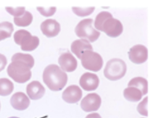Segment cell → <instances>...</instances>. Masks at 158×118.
Here are the masks:
<instances>
[{"label": "cell", "mask_w": 158, "mask_h": 118, "mask_svg": "<svg viewBox=\"0 0 158 118\" xmlns=\"http://www.w3.org/2000/svg\"><path fill=\"white\" fill-rule=\"evenodd\" d=\"M12 62L8 65L7 72L15 82L23 83L31 77L30 69L34 65V59L30 54L16 53L11 58Z\"/></svg>", "instance_id": "1"}, {"label": "cell", "mask_w": 158, "mask_h": 118, "mask_svg": "<svg viewBox=\"0 0 158 118\" xmlns=\"http://www.w3.org/2000/svg\"><path fill=\"white\" fill-rule=\"evenodd\" d=\"M43 79L51 90L60 91L67 83V75L57 65L51 64L44 69Z\"/></svg>", "instance_id": "2"}, {"label": "cell", "mask_w": 158, "mask_h": 118, "mask_svg": "<svg viewBox=\"0 0 158 118\" xmlns=\"http://www.w3.org/2000/svg\"><path fill=\"white\" fill-rule=\"evenodd\" d=\"M127 71L125 62L120 59H112L109 61L104 70V76L110 80H117L122 78Z\"/></svg>", "instance_id": "3"}, {"label": "cell", "mask_w": 158, "mask_h": 118, "mask_svg": "<svg viewBox=\"0 0 158 118\" xmlns=\"http://www.w3.org/2000/svg\"><path fill=\"white\" fill-rule=\"evenodd\" d=\"M92 19H85L81 20L76 26L75 32L77 36L85 39L89 42L95 41L100 36V33L93 27Z\"/></svg>", "instance_id": "4"}, {"label": "cell", "mask_w": 158, "mask_h": 118, "mask_svg": "<svg viewBox=\"0 0 158 118\" xmlns=\"http://www.w3.org/2000/svg\"><path fill=\"white\" fill-rule=\"evenodd\" d=\"M14 39L16 44L20 45L21 49L25 51H31L36 49L40 43L39 38L32 36L31 33L25 30H19L15 32Z\"/></svg>", "instance_id": "5"}, {"label": "cell", "mask_w": 158, "mask_h": 118, "mask_svg": "<svg viewBox=\"0 0 158 118\" xmlns=\"http://www.w3.org/2000/svg\"><path fill=\"white\" fill-rule=\"evenodd\" d=\"M81 62L85 69L94 72L99 71L103 64L100 54L92 51H84L81 56Z\"/></svg>", "instance_id": "6"}, {"label": "cell", "mask_w": 158, "mask_h": 118, "mask_svg": "<svg viewBox=\"0 0 158 118\" xmlns=\"http://www.w3.org/2000/svg\"><path fill=\"white\" fill-rule=\"evenodd\" d=\"M101 31L106 33L109 36L115 38L122 33L123 26L118 20L112 17L104 21L101 27Z\"/></svg>", "instance_id": "7"}, {"label": "cell", "mask_w": 158, "mask_h": 118, "mask_svg": "<svg viewBox=\"0 0 158 118\" xmlns=\"http://www.w3.org/2000/svg\"><path fill=\"white\" fill-rule=\"evenodd\" d=\"M101 104V97L96 93H89L83 98L81 107L85 112L97 111Z\"/></svg>", "instance_id": "8"}, {"label": "cell", "mask_w": 158, "mask_h": 118, "mask_svg": "<svg viewBox=\"0 0 158 118\" xmlns=\"http://www.w3.org/2000/svg\"><path fill=\"white\" fill-rule=\"evenodd\" d=\"M148 49L141 44L131 47L128 52L129 59L135 64H142L148 59Z\"/></svg>", "instance_id": "9"}, {"label": "cell", "mask_w": 158, "mask_h": 118, "mask_svg": "<svg viewBox=\"0 0 158 118\" xmlns=\"http://www.w3.org/2000/svg\"><path fill=\"white\" fill-rule=\"evenodd\" d=\"M99 83L98 77L93 73L86 72L83 74L80 79V85L86 91L96 90Z\"/></svg>", "instance_id": "10"}, {"label": "cell", "mask_w": 158, "mask_h": 118, "mask_svg": "<svg viewBox=\"0 0 158 118\" xmlns=\"http://www.w3.org/2000/svg\"><path fill=\"white\" fill-rule=\"evenodd\" d=\"M58 62L62 70L71 72L77 67V61L74 56L69 52L62 54L58 59Z\"/></svg>", "instance_id": "11"}, {"label": "cell", "mask_w": 158, "mask_h": 118, "mask_svg": "<svg viewBox=\"0 0 158 118\" xmlns=\"http://www.w3.org/2000/svg\"><path fill=\"white\" fill-rule=\"evenodd\" d=\"M43 33L48 38L56 36L60 30V25L54 19H47L41 24Z\"/></svg>", "instance_id": "12"}, {"label": "cell", "mask_w": 158, "mask_h": 118, "mask_svg": "<svg viewBox=\"0 0 158 118\" xmlns=\"http://www.w3.org/2000/svg\"><path fill=\"white\" fill-rule=\"evenodd\" d=\"M82 91L77 85L68 86L62 93V99L68 103H76L81 98Z\"/></svg>", "instance_id": "13"}, {"label": "cell", "mask_w": 158, "mask_h": 118, "mask_svg": "<svg viewBox=\"0 0 158 118\" xmlns=\"http://www.w3.org/2000/svg\"><path fill=\"white\" fill-rule=\"evenodd\" d=\"M12 106L17 110L22 111L26 109L30 105V99L27 96L22 92L14 93L10 100Z\"/></svg>", "instance_id": "14"}, {"label": "cell", "mask_w": 158, "mask_h": 118, "mask_svg": "<svg viewBox=\"0 0 158 118\" xmlns=\"http://www.w3.org/2000/svg\"><path fill=\"white\" fill-rule=\"evenodd\" d=\"M45 93V88L38 81H33L27 86V93L33 100L41 98Z\"/></svg>", "instance_id": "15"}, {"label": "cell", "mask_w": 158, "mask_h": 118, "mask_svg": "<svg viewBox=\"0 0 158 118\" xmlns=\"http://www.w3.org/2000/svg\"><path fill=\"white\" fill-rule=\"evenodd\" d=\"M71 50L78 58L81 59L83 53L85 51H92L93 47L88 40L85 39H80L72 42L71 44Z\"/></svg>", "instance_id": "16"}, {"label": "cell", "mask_w": 158, "mask_h": 118, "mask_svg": "<svg viewBox=\"0 0 158 118\" xmlns=\"http://www.w3.org/2000/svg\"><path fill=\"white\" fill-rule=\"evenodd\" d=\"M128 86H132L139 89L143 95L148 93V81L143 77H138L132 78L128 83Z\"/></svg>", "instance_id": "17"}, {"label": "cell", "mask_w": 158, "mask_h": 118, "mask_svg": "<svg viewBox=\"0 0 158 118\" xmlns=\"http://www.w3.org/2000/svg\"><path fill=\"white\" fill-rule=\"evenodd\" d=\"M123 96L126 99L130 101L136 102L141 99L143 95L139 89L132 86H128L124 90Z\"/></svg>", "instance_id": "18"}, {"label": "cell", "mask_w": 158, "mask_h": 118, "mask_svg": "<svg viewBox=\"0 0 158 118\" xmlns=\"http://www.w3.org/2000/svg\"><path fill=\"white\" fill-rule=\"evenodd\" d=\"M14 27L12 23L9 22H2L0 23V41L10 37Z\"/></svg>", "instance_id": "19"}, {"label": "cell", "mask_w": 158, "mask_h": 118, "mask_svg": "<svg viewBox=\"0 0 158 118\" xmlns=\"http://www.w3.org/2000/svg\"><path fill=\"white\" fill-rule=\"evenodd\" d=\"M14 90V84L6 78H0V95L7 96L10 95Z\"/></svg>", "instance_id": "20"}, {"label": "cell", "mask_w": 158, "mask_h": 118, "mask_svg": "<svg viewBox=\"0 0 158 118\" xmlns=\"http://www.w3.org/2000/svg\"><path fill=\"white\" fill-rule=\"evenodd\" d=\"M32 20H33L32 14L28 11H25L24 14L19 17L14 18V22L15 24L19 27L28 26L31 23Z\"/></svg>", "instance_id": "21"}, {"label": "cell", "mask_w": 158, "mask_h": 118, "mask_svg": "<svg viewBox=\"0 0 158 118\" xmlns=\"http://www.w3.org/2000/svg\"><path fill=\"white\" fill-rule=\"evenodd\" d=\"M112 15L106 11H102L99 13L97 16L96 17L95 21H94V26L95 28L101 31V27L104 22V21L109 18H112Z\"/></svg>", "instance_id": "22"}, {"label": "cell", "mask_w": 158, "mask_h": 118, "mask_svg": "<svg viewBox=\"0 0 158 118\" xmlns=\"http://www.w3.org/2000/svg\"><path fill=\"white\" fill-rule=\"evenodd\" d=\"M94 10V7H72L73 12L78 16L80 17H84L90 15Z\"/></svg>", "instance_id": "23"}, {"label": "cell", "mask_w": 158, "mask_h": 118, "mask_svg": "<svg viewBox=\"0 0 158 118\" xmlns=\"http://www.w3.org/2000/svg\"><path fill=\"white\" fill-rule=\"evenodd\" d=\"M6 9L7 12L14 16V17H19L25 12V8L24 7H18L15 8L11 7H6Z\"/></svg>", "instance_id": "24"}, {"label": "cell", "mask_w": 158, "mask_h": 118, "mask_svg": "<svg viewBox=\"0 0 158 118\" xmlns=\"http://www.w3.org/2000/svg\"><path fill=\"white\" fill-rule=\"evenodd\" d=\"M37 10L40 12V13L45 17L52 16L56 11V7H37Z\"/></svg>", "instance_id": "25"}, {"label": "cell", "mask_w": 158, "mask_h": 118, "mask_svg": "<svg viewBox=\"0 0 158 118\" xmlns=\"http://www.w3.org/2000/svg\"><path fill=\"white\" fill-rule=\"evenodd\" d=\"M147 103H148V97L146 96L137 106V111L139 112L140 114L144 116H148Z\"/></svg>", "instance_id": "26"}, {"label": "cell", "mask_w": 158, "mask_h": 118, "mask_svg": "<svg viewBox=\"0 0 158 118\" xmlns=\"http://www.w3.org/2000/svg\"><path fill=\"white\" fill-rule=\"evenodd\" d=\"M7 64V59L5 56L0 54V72L2 70Z\"/></svg>", "instance_id": "27"}, {"label": "cell", "mask_w": 158, "mask_h": 118, "mask_svg": "<svg viewBox=\"0 0 158 118\" xmlns=\"http://www.w3.org/2000/svg\"><path fill=\"white\" fill-rule=\"evenodd\" d=\"M85 118H101V117L98 113H91L86 116Z\"/></svg>", "instance_id": "28"}, {"label": "cell", "mask_w": 158, "mask_h": 118, "mask_svg": "<svg viewBox=\"0 0 158 118\" xmlns=\"http://www.w3.org/2000/svg\"><path fill=\"white\" fill-rule=\"evenodd\" d=\"M9 118H19V117H10Z\"/></svg>", "instance_id": "29"}]
</instances>
